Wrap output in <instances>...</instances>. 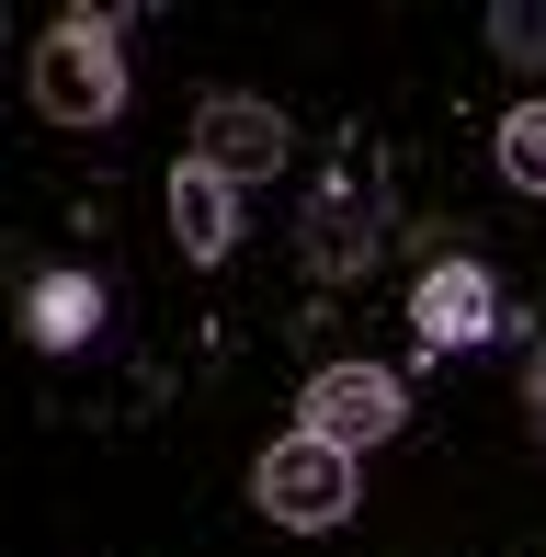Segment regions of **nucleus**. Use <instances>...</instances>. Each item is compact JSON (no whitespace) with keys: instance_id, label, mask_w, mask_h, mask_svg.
I'll use <instances>...</instances> for the list:
<instances>
[{"instance_id":"obj_1","label":"nucleus","mask_w":546,"mask_h":557,"mask_svg":"<svg viewBox=\"0 0 546 557\" xmlns=\"http://www.w3.org/2000/svg\"><path fill=\"white\" fill-rule=\"evenodd\" d=\"M35 114L46 125H114L126 114V58H114L103 12H69L58 35L35 46Z\"/></svg>"},{"instance_id":"obj_2","label":"nucleus","mask_w":546,"mask_h":557,"mask_svg":"<svg viewBox=\"0 0 546 557\" xmlns=\"http://www.w3.org/2000/svg\"><path fill=\"white\" fill-rule=\"evenodd\" d=\"M353 478H364V455H342V444H319V433H285L251 467V500L285 535H331L342 512H353Z\"/></svg>"},{"instance_id":"obj_3","label":"nucleus","mask_w":546,"mask_h":557,"mask_svg":"<svg viewBox=\"0 0 546 557\" xmlns=\"http://www.w3.org/2000/svg\"><path fill=\"white\" fill-rule=\"evenodd\" d=\"M399 421H410V387L387 364H319L308 398H296V433H319V444H342V455L387 444Z\"/></svg>"},{"instance_id":"obj_4","label":"nucleus","mask_w":546,"mask_h":557,"mask_svg":"<svg viewBox=\"0 0 546 557\" xmlns=\"http://www.w3.org/2000/svg\"><path fill=\"white\" fill-rule=\"evenodd\" d=\"M194 171L273 183V171H285V114H273L262 91H206V103H194Z\"/></svg>"},{"instance_id":"obj_5","label":"nucleus","mask_w":546,"mask_h":557,"mask_svg":"<svg viewBox=\"0 0 546 557\" xmlns=\"http://www.w3.org/2000/svg\"><path fill=\"white\" fill-rule=\"evenodd\" d=\"M410 331L433 342V352L489 342V331H501V296H489V273H479V262H433V273L410 285Z\"/></svg>"},{"instance_id":"obj_6","label":"nucleus","mask_w":546,"mask_h":557,"mask_svg":"<svg viewBox=\"0 0 546 557\" xmlns=\"http://www.w3.org/2000/svg\"><path fill=\"white\" fill-rule=\"evenodd\" d=\"M171 239H183V262H228L239 250V183H216V171H171Z\"/></svg>"},{"instance_id":"obj_7","label":"nucleus","mask_w":546,"mask_h":557,"mask_svg":"<svg viewBox=\"0 0 546 557\" xmlns=\"http://www.w3.org/2000/svg\"><path fill=\"white\" fill-rule=\"evenodd\" d=\"M23 331H35V352H80L103 331V285H91V273H46V285L23 296Z\"/></svg>"},{"instance_id":"obj_8","label":"nucleus","mask_w":546,"mask_h":557,"mask_svg":"<svg viewBox=\"0 0 546 557\" xmlns=\"http://www.w3.org/2000/svg\"><path fill=\"white\" fill-rule=\"evenodd\" d=\"M501 183L512 194H546V103H512L501 114Z\"/></svg>"},{"instance_id":"obj_9","label":"nucleus","mask_w":546,"mask_h":557,"mask_svg":"<svg viewBox=\"0 0 546 557\" xmlns=\"http://www.w3.org/2000/svg\"><path fill=\"white\" fill-rule=\"evenodd\" d=\"M364 250H376V227H353L342 206H319V227H308V273H319V285H342V273H364Z\"/></svg>"},{"instance_id":"obj_10","label":"nucleus","mask_w":546,"mask_h":557,"mask_svg":"<svg viewBox=\"0 0 546 557\" xmlns=\"http://www.w3.org/2000/svg\"><path fill=\"white\" fill-rule=\"evenodd\" d=\"M489 46L512 69H546V0H489Z\"/></svg>"},{"instance_id":"obj_11","label":"nucleus","mask_w":546,"mask_h":557,"mask_svg":"<svg viewBox=\"0 0 546 557\" xmlns=\"http://www.w3.org/2000/svg\"><path fill=\"white\" fill-rule=\"evenodd\" d=\"M535 433H546V364H535Z\"/></svg>"}]
</instances>
